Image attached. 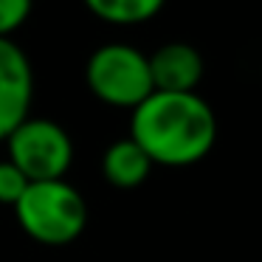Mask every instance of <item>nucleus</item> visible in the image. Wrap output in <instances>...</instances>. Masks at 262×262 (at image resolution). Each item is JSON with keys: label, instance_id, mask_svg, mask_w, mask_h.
<instances>
[{"label": "nucleus", "instance_id": "obj_1", "mask_svg": "<svg viewBox=\"0 0 262 262\" xmlns=\"http://www.w3.org/2000/svg\"><path fill=\"white\" fill-rule=\"evenodd\" d=\"M130 138L152 164L189 166L217 144V116L198 93L152 91L133 110Z\"/></svg>", "mask_w": 262, "mask_h": 262}, {"label": "nucleus", "instance_id": "obj_2", "mask_svg": "<svg viewBox=\"0 0 262 262\" xmlns=\"http://www.w3.org/2000/svg\"><path fill=\"white\" fill-rule=\"evenodd\" d=\"M14 217L26 237L40 245H71L85 234L88 203L68 181L29 183L23 198L14 203Z\"/></svg>", "mask_w": 262, "mask_h": 262}, {"label": "nucleus", "instance_id": "obj_3", "mask_svg": "<svg viewBox=\"0 0 262 262\" xmlns=\"http://www.w3.org/2000/svg\"><path fill=\"white\" fill-rule=\"evenodd\" d=\"M85 79L102 104L136 110L152 93L147 54L130 42H104L88 57Z\"/></svg>", "mask_w": 262, "mask_h": 262}, {"label": "nucleus", "instance_id": "obj_4", "mask_svg": "<svg viewBox=\"0 0 262 262\" xmlns=\"http://www.w3.org/2000/svg\"><path fill=\"white\" fill-rule=\"evenodd\" d=\"M6 152L29 183L62 181L74 164V141L65 127L42 116H29L9 133Z\"/></svg>", "mask_w": 262, "mask_h": 262}, {"label": "nucleus", "instance_id": "obj_5", "mask_svg": "<svg viewBox=\"0 0 262 262\" xmlns=\"http://www.w3.org/2000/svg\"><path fill=\"white\" fill-rule=\"evenodd\" d=\"M34 68L14 40H0V141L31 116Z\"/></svg>", "mask_w": 262, "mask_h": 262}, {"label": "nucleus", "instance_id": "obj_6", "mask_svg": "<svg viewBox=\"0 0 262 262\" xmlns=\"http://www.w3.org/2000/svg\"><path fill=\"white\" fill-rule=\"evenodd\" d=\"M152 91L161 93H198L203 79V57L189 42H164L147 54Z\"/></svg>", "mask_w": 262, "mask_h": 262}, {"label": "nucleus", "instance_id": "obj_7", "mask_svg": "<svg viewBox=\"0 0 262 262\" xmlns=\"http://www.w3.org/2000/svg\"><path fill=\"white\" fill-rule=\"evenodd\" d=\"M152 166L155 164L147 158V152H144L130 136L116 138L102 155V175H104V181H107L110 186H116V189L141 186V183L149 178Z\"/></svg>", "mask_w": 262, "mask_h": 262}, {"label": "nucleus", "instance_id": "obj_8", "mask_svg": "<svg viewBox=\"0 0 262 262\" xmlns=\"http://www.w3.org/2000/svg\"><path fill=\"white\" fill-rule=\"evenodd\" d=\"M166 0H85L93 17L113 26H138L152 20Z\"/></svg>", "mask_w": 262, "mask_h": 262}, {"label": "nucleus", "instance_id": "obj_9", "mask_svg": "<svg viewBox=\"0 0 262 262\" xmlns=\"http://www.w3.org/2000/svg\"><path fill=\"white\" fill-rule=\"evenodd\" d=\"M26 189H29V178H26L9 158H3L0 161V203L14 206L23 198Z\"/></svg>", "mask_w": 262, "mask_h": 262}, {"label": "nucleus", "instance_id": "obj_10", "mask_svg": "<svg viewBox=\"0 0 262 262\" xmlns=\"http://www.w3.org/2000/svg\"><path fill=\"white\" fill-rule=\"evenodd\" d=\"M34 0H0V40H12V34L29 20Z\"/></svg>", "mask_w": 262, "mask_h": 262}]
</instances>
